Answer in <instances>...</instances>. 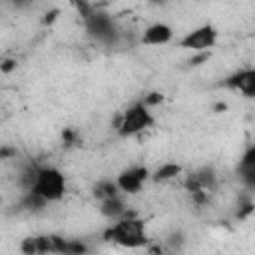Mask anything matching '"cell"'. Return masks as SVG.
Returning a JSON list of instances; mask_svg holds the SVG:
<instances>
[{
	"label": "cell",
	"instance_id": "obj_1",
	"mask_svg": "<svg viewBox=\"0 0 255 255\" xmlns=\"http://www.w3.org/2000/svg\"><path fill=\"white\" fill-rule=\"evenodd\" d=\"M104 239L112 241V243H118L122 247H129V249H135V247H141L147 243V237H145V225L141 219L133 217V215H124L120 219H116L106 231H104Z\"/></svg>",
	"mask_w": 255,
	"mask_h": 255
},
{
	"label": "cell",
	"instance_id": "obj_2",
	"mask_svg": "<svg viewBox=\"0 0 255 255\" xmlns=\"http://www.w3.org/2000/svg\"><path fill=\"white\" fill-rule=\"evenodd\" d=\"M26 191H34L46 201H60L66 193V177L54 165H36L32 183Z\"/></svg>",
	"mask_w": 255,
	"mask_h": 255
},
{
	"label": "cell",
	"instance_id": "obj_3",
	"mask_svg": "<svg viewBox=\"0 0 255 255\" xmlns=\"http://www.w3.org/2000/svg\"><path fill=\"white\" fill-rule=\"evenodd\" d=\"M20 249L28 255H36V253H66V255H78V253H86L88 247L82 241H74V239H64L60 235H36V237H28L22 241Z\"/></svg>",
	"mask_w": 255,
	"mask_h": 255
},
{
	"label": "cell",
	"instance_id": "obj_4",
	"mask_svg": "<svg viewBox=\"0 0 255 255\" xmlns=\"http://www.w3.org/2000/svg\"><path fill=\"white\" fill-rule=\"evenodd\" d=\"M151 126H153V116L149 112V106H145L143 102H137V104L129 106L116 122V129L122 137L137 135V133L145 131Z\"/></svg>",
	"mask_w": 255,
	"mask_h": 255
},
{
	"label": "cell",
	"instance_id": "obj_5",
	"mask_svg": "<svg viewBox=\"0 0 255 255\" xmlns=\"http://www.w3.org/2000/svg\"><path fill=\"white\" fill-rule=\"evenodd\" d=\"M215 44H217V30L211 24L197 26L179 40V46L191 52H209Z\"/></svg>",
	"mask_w": 255,
	"mask_h": 255
},
{
	"label": "cell",
	"instance_id": "obj_6",
	"mask_svg": "<svg viewBox=\"0 0 255 255\" xmlns=\"http://www.w3.org/2000/svg\"><path fill=\"white\" fill-rule=\"evenodd\" d=\"M84 24H86L88 32H90L96 40H100V42L112 44V42H116V38H118V28H116L112 16L106 14V12H102V10H98V8L92 12V16H90L88 20H84Z\"/></svg>",
	"mask_w": 255,
	"mask_h": 255
},
{
	"label": "cell",
	"instance_id": "obj_7",
	"mask_svg": "<svg viewBox=\"0 0 255 255\" xmlns=\"http://www.w3.org/2000/svg\"><path fill=\"white\" fill-rule=\"evenodd\" d=\"M149 175H151V173H149L147 167L135 165V167L124 169V171L118 175L116 183H118V187H120L122 193H126V195H135V193L141 191V187H143V183L147 181Z\"/></svg>",
	"mask_w": 255,
	"mask_h": 255
},
{
	"label": "cell",
	"instance_id": "obj_8",
	"mask_svg": "<svg viewBox=\"0 0 255 255\" xmlns=\"http://www.w3.org/2000/svg\"><path fill=\"white\" fill-rule=\"evenodd\" d=\"M227 88L239 92L245 98H255V68H243L231 74L225 82Z\"/></svg>",
	"mask_w": 255,
	"mask_h": 255
},
{
	"label": "cell",
	"instance_id": "obj_9",
	"mask_svg": "<svg viewBox=\"0 0 255 255\" xmlns=\"http://www.w3.org/2000/svg\"><path fill=\"white\" fill-rule=\"evenodd\" d=\"M171 40H173V28L163 22H155V24L147 26L141 34V42L145 46H165Z\"/></svg>",
	"mask_w": 255,
	"mask_h": 255
},
{
	"label": "cell",
	"instance_id": "obj_10",
	"mask_svg": "<svg viewBox=\"0 0 255 255\" xmlns=\"http://www.w3.org/2000/svg\"><path fill=\"white\" fill-rule=\"evenodd\" d=\"M100 211L102 215H106L108 219H120L124 215H128V209H126V203L122 201L120 195H114V197H108L104 201H100Z\"/></svg>",
	"mask_w": 255,
	"mask_h": 255
},
{
	"label": "cell",
	"instance_id": "obj_11",
	"mask_svg": "<svg viewBox=\"0 0 255 255\" xmlns=\"http://www.w3.org/2000/svg\"><path fill=\"white\" fill-rule=\"evenodd\" d=\"M179 173H181V165H177L173 161H167V163H161L151 173V179L153 181H169V179H175Z\"/></svg>",
	"mask_w": 255,
	"mask_h": 255
},
{
	"label": "cell",
	"instance_id": "obj_12",
	"mask_svg": "<svg viewBox=\"0 0 255 255\" xmlns=\"http://www.w3.org/2000/svg\"><path fill=\"white\" fill-rule=\"evenodd\" d=\"M120 193H122V191H120L118 183H116V181H110V179L100 181V183H96V187H94V195H96L100 201H104V199H108V197H114V195H120Z\"/></svg>",
	"mask_w": 255,
	"mask_h": 255
},
{
	"label": "cell",
	"instance_id": "obj_13",
	"mask_svg": "<svg viewBox=\"0 0 255 255\" xmlns=\"http://www.w3.org/2000/svg\"><path fill=\"white\" fill-rule=\"evenodd\" d=\"M68 2H70V6L80 14L82 20H88V18L92 16V12L96 10V6H94L90 0H68Z\"/></svg>",
	"mask_w": 255,
	"mask_h": 255
},
{
	"label": "cell",
	"instance_id": "obj_14",
	"mask_svg": "<svg viewBox=\"0 0 255 255\" xmlns=\"http://www.w3.org/2000/svg\"><path fill=\"white\" fill-rule=\"evenodd\" d=\"M161 100H163V96H161L159 92H151V94H147V96H145V98H143L141 102H143L145 106H149V108H151V106H155V104H159Z\"/></svg>",
	"mask_w": 255,
	"mask_h": 255
},
{
	"label": "cell",
	"instance_id": "obj_15",
	"mask_svg": "<svg viewBox=\"0 0 255 255\" xmlns=\"http://www.w3.org/2000/svg\"><path fill=\"white\" fill-rule=\"evenodd\" d=\"M14 68H16V60H4V64H2V72H4V74L12 72Z\"/></svg>",
	"mask_w": 255,
	"mask_h": 255
},
{
	"label": "cell",
	"instance_id": "obj_16",
	"mask_svg": "<svg viewBox=\"0 0 255 255\" xmlns=\"http://www.w3.org/2000/svg\"><path fill=\"white\" fill-rule=\"evenodd\" d=\"M58 14H60V12H58V10H52V12H50V14H46V18H44V24H50V22H54V20H56V16H58Z\"/></svg>",
	"mask_w": 255,
	"mask_h": 255
},
{
	"label": "cell",
	"instance_id": "obj_17",
	"mask_svg": "<svg viewBox=\"0 0 255 255\" xmlns=\"http://www.w3.org/2000/svg\"><path fill=\"white\" fill-rule=\"evenodd\" d=\"M151 4H165V0H149Z\"/></svg>",
	"mask_w": 255,
	"mask_h": 255
}]
</instances>
